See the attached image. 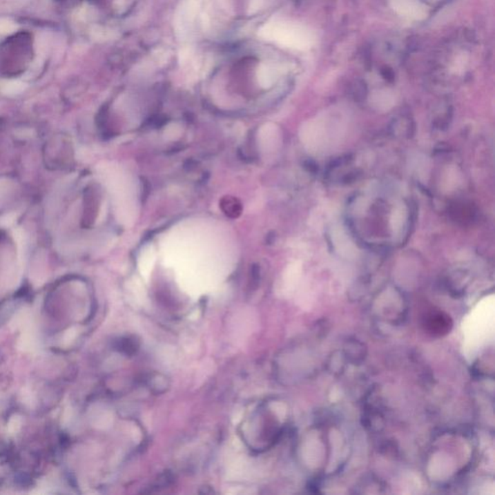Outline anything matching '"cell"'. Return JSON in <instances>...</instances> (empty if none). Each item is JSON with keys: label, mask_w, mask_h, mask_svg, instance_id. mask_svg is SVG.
Returning <instances> with one entry per match:
<instances>
[{"label": "cell", "mask_w": 495, "mask_h": 495, "mask_svg": "<svg viewBox=\"0 0 495 495\" xmlns=\"http://www.w3.org/2000/svg\"><path fill=\"white\" fill-rule=\"evenodd\" d=\"M277 76V69L272 68V67L267 66V65H262L260 71H258V79H260V83L264 88L271 86L276 81Z\"/></svg>", "instance_id": "cell-3"}, {"label": "cell", "mask_w": 495, "mask_h": 495, "mask_svg": "<svg viewBox=\"0 0 495 495\" xmlns=\"http://www.w3.org/2000/svg\"><path fill=\"white\" fill-rule=\"evenodd\" d=\"M423 326L429 334L441 337L448 334L453 326L450 316L443 313H427L423 321Z\"/></svg>", "instance_id": "cell-2"}, {"label": "cell", "mask_w": 495, "mask_h": 495, "mask_svg": "<svg viewBox=\"0 0 495 495\" xmlns=\"http://www.w3.org/2000/svg\"><path fill=\"white\" fill-rule=\"evenodd\" d=\"M264 37L269 38L291 48H304L310 45V35L299 26L277 23L264 26L262 30Z\"/></svg>", "instance_id": "cell-1"}, {"label": "cell", "mask_w": 495, "mask_h": 495, "mask_svg": "<svg viewBox=\"0 0 495 495\" xmlns=\"http://www.w3.org/2000/svg\"><path fill=\"white\" fill-rule=\"evenodd\" d=\"M137 345L135 342V340H131L130 338H125L124 340H120V344L118 345V349L120 351L124 352L126 354L134 353L137 350Z\"/></svg>", "instance_id": "cell-4"}]
</instances>
